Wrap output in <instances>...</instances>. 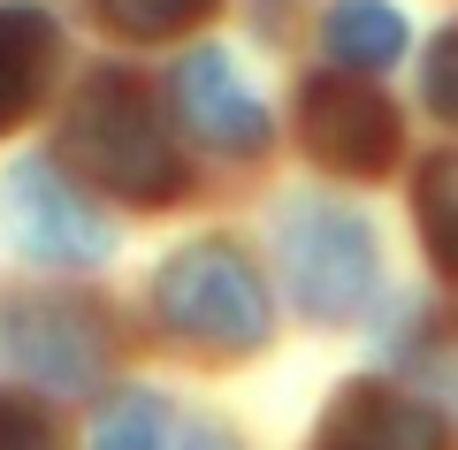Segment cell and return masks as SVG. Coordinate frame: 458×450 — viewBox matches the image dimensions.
<instances>
[{
  "instance_id": "7c38bea8",
  "label": "cell",
  "mask_w": 458,
  "mask_h": 450,
  "mask_svg": "<svg viewBox=\"0 0 458 450\" xmlns=\"http://www.w3.org/2000/svg\"><path fill=\"white\" fill-rule=\"evenodd\" d=\"M92 450H168V404L161 397H123L99 412Z\"/></svg>"
},
{
  "instance_id": "7a4b0ae2",
  "label": "cell",
  "mask_w": 458,
  "mask_h": 450,
  "mask_svg": "<svg viewBox=\"0 0 458 450\" xmlns=\"http://www.w3.org/2000/svg\"><path fill=\"white\" fill-rule=\"evenodd\" d=\"M153 298H161V321L183 344H199V352L237 359V352H260V336H267V290L252 275V259L237 244H222V237L183 244L161 267Z\"/></svg>"
},
{
  "instance_id": "8992f818",
  "label": "cell",
  "mask_w": 458,
  "mask_h": 450,
  "mask_svg": "<svg viewBox=\"0 0 458 450\" xmlns=\"http://www.w3.org/2000/svg\"><path fill=\"white\" fill-rule=\"evenodd\" d=\"M8 359L23 374H38L47 389H84L107 359V328L92 306H69V298H23L8 306Z\"/></svg>"
},
{
  "instance_id": "277c9868",
  "label": "cell",
  "mask_w": 458,
  "mask_h": 450,
  "mask_svg": "<svg viewBox=\"0 0 458 450\" xmlns=\"http://www.w3.org/2000/svg\"><path fill=\"white\" fill-rule=\"evenodd\" d=\"M283 267L313 321H352L375 290V229L344 207L298 214V229L283 237Z\"/></svg>"
},
{
  "instance_id": "9a60e30c",
  "label": "cell",
  "mask_w": 458,
  "mask_h": 450,
  "mask_svg": "<svg viewBox=\"0 0 458 450\" xmlns=\"http://www.w3.org/2000/svg\"><path fill=\"white\" fill-rule=\"evenodd\" d=\"M0 450H62L31 404H0Z\"/></svg>"
},
{
  "instance_id": "ba28073f",
  "label": "cell",
  "mask_w": 458,
  "mask_h": 450,
  "mask_svg": "<svg viewBox=\"0 0 458 450\" xmlns=\"http://www.w3.org/2000/svg\"><path fill=\"white\" fill-rule=\"evenodd\" d=\"M313 450H451L443 443V420L428 404L397 397L382 382H352L336 389V404L321 412V435Z\"/></svg>"
},
{
  "instance_id": "6da1fadb",
  "label": "cell",
  "mask_w": 458,
  "mask_h": 450,
  "mask_svg": "<svg viewBox=\"0 0 458 450\" xmlns=\"http://www.w3.org/2000/svg\"><path fill=\"white\" fill-rule=\"evenodd\" d=\"M62 153L77 161L84 183L131 199V207H168L183 191V168H176V145H168L161 107L146 99V84L123 77V69H99L84 77L77 107L62 123Z\"/></svg>"
},
{
  "instance_id": "8fae6325",
  "label": "cell",
  "mask_w": 458,
  "mask_h": 450,
  "mask_svg": "<svg viewBox=\"0 0 458 450\" xmlns=\"http://www.w3.org/2000/svg\"><path fill=\"white\" fill-rule=\"evenodd\" d=\"M420 229H428L436 267L458 275V153L428 161V176H420Z\"/></svg>"
},
{
  "instance_id": "3957f363",
  "label": "cell",
  "mask_w": 458,
  "mask_h": 450,
  "mask_svg": "<svg viewBox=\"0 0 458 450\" xmlns=\"http://www.w3.org/2000/svg\"><path fill=\"white\" fill-rule=\"evenodd\" d=\"M0 229L16 252L47 259V267H99L114 252V229L54 161H23L0 183Z\"/></svg>"
},
{
  "instance_id": "52a82bcc",
  "label": "cell",
  "mask_w": 458,
  "mask_h": 450,
  "mask_svg": "<svg viewBox=\"0 0 458 450\" xmlns=\"http://www.w3.org/2000/svg\"><path fill=\"white\" fill-rule=\"evenodd\" d=\"M176 107H183V130L214 153H260L267 145V107L245 92V77L222 47H199L176 62Z\"/></svg>"
},
{
  "instance_id": "9c48e42d",
  "label": "cell",
  "mask_w": 458,
  "mask_h": 450,
  "mask_svg": "<svg viewBox=\"0 0 458 450\" xmlns=\"http://www.w3.org/2000/svg\"><path fill=\"white\" fill-rule=\"evenodd\" d=\"M54 54H62V31H54L38 8L8 0V8H0V130H16L23 115L47 99Z\"/></svg>"
},
{
  "instance_id": "5bb4252c",
  "label": "cell",
  "mask_w": 458,
  "mask_h": 450,
  "mask_svg": "<svg viewBox=\"0 0 458 450\" xmlns=\"http://www.w3.org/2000/svg\"><path fill=\"white\" fill-rule=\"evenodd\" d=\"M428 99L458 123V23L436 38V54H428Z\"/></svg>"
},
{
  "instance_id": "30bf717a",
  "label": "cell",
  "mask_w": 458,
  "mask_h": 450,
  "mask_svg": "<svg viewBox=\"0 0 458 450\" xmlns=\"http://www.w3.org/2000/svg\"><path fill=\"white\" fill-rule=\"evenodd\" d=\"M328 62L344 77H360V69H390L405 54V16H397L390 0H336L328 8V31H321Z\"/></svg>"
},
{
  "instance_id": "5b68a950",
  "label": "cell",
  "mask_w": 458,
  "mask_h": 450,
  "mask_svg": "<svg viewBox=\"0 0 458 450\" xmlns=\"http://www.w3.org/2000/svg\"><path fill=\"white\" fill-rule=\"evenodd\" d=\"M306 153L336 176H382L397 153V107L367 92L360 77H313L306 84Z\"/></svg>"
},
{
  "instance_id": "4fadbf2b",
  "label": "cell",
  "mask_w": 458,
  "mask_h": 450,
  "mask_svg": "<svg viewBox=\"0 0 458 450\" xmlns=\"http://www.w3.org/2000/svg\"><path fill=\"white\" fill-rule=\"evenodd\" d=\"M99 8H107V23L123 38H176L207 16L214 0H99Z\"/></svg>"
}]
</instances>
